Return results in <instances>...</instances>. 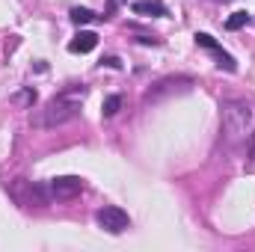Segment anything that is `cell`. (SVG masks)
<instances>
[{
	"label": "cell",
	"mask_w": 255,
	"mask_h": 252,
	"mask_svg": "<svg viewBox=\"0 0 255 252\" xmlns=\"http://www.w3.org/2000/svg\"><path fill=\"white\" fill-rule=\"evenodd\" d=\"M83 95H86L83 86L54 95L42 110L33 113V119H30L33 127H60V125H65V122H71V119H77V116H80V101H83Z\"/></svg>",
	"instance_id": "cell-1"
},
{
	"label": "cell",
	"mask_w": 255,
	"mask_h": 252,
	"mask_svg": "<svg viewBox=\"0 0 255 252\" xmlns=\"http://www.w3.org/2000/svg\"><path fill=\"white\" fill-rule=\"evenodd\" d=\"M220 113H223V133H226L229 139H241V136L247 133L250 122H253V107H250L247 101L229 98V101L220 104Z\"/></svg>",
	"instance_id": "cell-2"
},
{
	"label": "cell",
	"mask_w": 255,
	"mask_h": 252,
	"mask_svg": "<svg viewBox=\"0 0 255 252\" xmlns=\"http://www.w3.org/2000/svg\"><path fill=\"white\" fill-rule=\"evenodd\" d=\"M6 190L21 208H45V205L54 202L51 184H36V181H27V178H15Z\"/></svg>",
	"instance_id": "cell-3"
},
{
	"label": "cell",
	"mask_w": 255,
	"mask_h": 252,
	"mask_svg": "<svg viewBox=\"0 0 255 252\" xmlns=\"http://www.w3.org/2000/svg\"><path fill=\"white\" fill-rule=\"evenodd\" d=\"M95 220H98V226H101L104 232H110V235H122L128 226H130V217H128L122 208H116V205H104V208L95 214Z\"/></svg>",
	"instance_id": "cell-4"
},
{
	"label": "cell",
	"mask_w": 255,
	"mask_h": 252,
	"mask_svg": "<svg viewBox=\"0 0 255 252\" xmlns=\"http://www.w3.org/2000/svg\"><path fill=\"white\" fill-rule=\"evenodd\" d=\"M193 86V77H166V80H160V83H154L148 92H145V104L148 101H160L163 95H169V92H181V89H187Z\"/></svg>",
	"instance_id": "cell-5"
},
{
	"label": "cell",
	"mask_w": 255,
	"mask_h": 252,
	"mask_svg": "<svg viewBox=\"0 0 255 252\" xmlns=\"http://www.w3.org/2000/svg\"><path fill=\"white\" fill-rule=\"evenodd\" d=\"M80 190H83V178H77V175L51 178V193H54V199H74Z\"/></svg>",
	"instance_id": "cell-6"
},
{
	"label": "cell",
	"mask_w": 255,
	"mask_h": 252,
	"mask_svg": "<svg viewBox=\"0 0 255 252\" xmlns=\"http://www.w3.org/2000/svg\"><path fill=\"white\" fill-rule=\"evenodd\" d=\"M95 45H98V36L89 33V30H80V33L68 42V51H71V54H89Z\"/></svg>",
	"instance_id": "cell-7"
},
{
	"label": "cell",
	"mask_w": 255,
	"mask_h": 252,
	"mask_svg": "<svg viewBox=\"0 0 255 252\" xmlns=\"http://www.w3.org/2000/svg\"><path fill=\"white\" fill-rule=\"evenodd\" d=\"M130 9H133L136 15H151V18H163V15H166V6H163L160 0H136Z\"/></svg>",
	"instance_id": "cell-8"
},
{
	"label": "cell",
	"mask_w": 255,
	"mask_h": 252,
	"mask_svg": "<svg viewBox=\"0 0 255 252\" xmlns=\"http://www.w3.org/2000/svg\"><path fill=\"white\" fill-rule=\"evenodd\" d=\"M211 51L217 54V65H220V68H226V71H235V68H238L235 57H232V54H226V51H223L220 45H217V48H211Z\"/></svg>",
	"instance_id": "cell-9"
},
{
	"label": "cell",
	"mask_w": 255,
	"mask_h": 252,
	"mask_svg": "<svg viewBox=\"0 0 255 252\" xmlns=\"http://www.w3.org/2000/svg\"><path fill=\"white\" fill-rule=\"evenodd\" d=\"M98 15L92 12V9H83V6H77V9H71V21L80 27V24H89V21H95Z\"/></svg>",
	"instance_id": "cell-10"
},
{
	"label": "cell",
	"mask_w": 255,
	"mask_h": 252,
	"mask_svg": "<svg viewBox=\"0 0 255 252\" xmlns=\"http://www.w3.org/2000/svg\"><path fill=\"white\" fill-rule=\"evenodd\" d=\"M119 107H122V95H110L107 101H104V107H101V113L110 119V116H116L119 113Z\"/></svg>",
	"instance_id": "cell-11"
},
{
	"label": "cell",
	"mask_w": 255,
	"mask_h": 252,
	"mask_svg": "<svg viewBox=\"0 0 255 252\" xmlns=\"http://www.w3.org/2000/svg\"><path fill=\"white\" fill-rule=\"evenodd\" d=\"M247 24H250V12H235V15L226 21L229 30H241V27H247Z\"/></svg>",
	"instance_id": "cell-12"
},
{
	"label": "cell",
	"mask_w": 255,
	"mask_h": 252,
	"mask_svg": "<svg viewBox=\"0 0 255 252\" xmlns=\"http://www.w3.org/2000/svg\"><path fill=\"white\" fill-rule=\"evenodd\" d=\"M193 39H196V45H199V48H208V51H211V48H217V39H214V36H208V33H196Z\"/></svg>",
	"instance_id": "cell-13"
},
{
	"label": "cell",
	"mask_w": 255,
	"mask_h": 252,
	"mask_svg": "<svg viewBox=\"0 0 255 252\" xmlns=\"http://www.w3.org/2000/svg\"><path fill=\"white\" fill-rule=\"evenodd\" d=\"M12 101H18V104H30V107H33V104H36V92H33V89H24V92L15 95Z\"/></svg>",
	"instance_id": "cell-14"
},
{
	"label": "cell",
	"mask_w": 255,
	"mask_h": 252,
	"mask_svg": "<svg viewBox=\"0 0 255 252\" xmlns=\"http://www.w3.org/2000/svg\"><path fill=\"white\" fill-rule=\"evenodd\" d=\"M247 157L255 163V133H250V145H247Z\"/></svg>",
	"instance_id": "cell-15"
},
{
	"label": "cell",
	"mask_w": 255,
	"mask_h": 252,
	"mask_svg": "<svg viewBox=\"0 0 255 252\" xmlns=\"http://www.w3.org/2000/svg\"><path fill=\"white\" fill-rule=\"evenodd\" d=\"M104 65H110V68H122V63L116 60V57H107V60H101Z\"/></svg>",
	"instance_id": "cell-16"
}]
</instances>
